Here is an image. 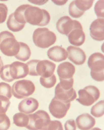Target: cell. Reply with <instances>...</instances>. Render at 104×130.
I'll list each match as a JSON object with an SVG mask.
<instances>
[{
  "label": "cell",
  "mask_w": 104,
  "mask_h": 130,
  "mask_svg": "<svg viewBox=\"0 0 104 130\" xmlns=\"http://www.w3.org/2000/svg\"><path fill=\"white\" fill-rule=\"evenodd\" d=\"M20 45L10 32H0V51L6 56H15L20 51Z\"/></svg>",
  "instance_id": "obj_1"
},
{
  "label": "cell",
  "mask_w": 104,
  "mask_h": 130,
  "mask_svg": "<svg viewBox=\"0 0 104 130\" xmlns=\"http://www.w3.org/2000/svg\"><path fill=\"white\" fill-rule=\"evenodd\" d=\"M33 40L38 47L47 48L56 42V35L47 28H38L33 32Z\"/></svg>",
  "instance_id": "obj_2"
},
{
  "label": "cell",
  "mask_w": 104,
  "mask_h": 130,
  "mask_svg": "<svg viewBox=\"0 0 104 130\" xmlns=\"http://www.w3.org/2000/svg\"><path fill=\"white\" fill-rule=\"evenodd\" d=\"M36 87L33 82L28 80H22L15 82L11 87V92L15 98L22 99L33 94Z\"/></svg>",
  "instance_id": "obj_3"
},
{
  "label": "cell",
  "mask_w": 104,
  "mask_h": 130,
  "mask_svg": "<svg viewBox=\"0 0 104 130\" xmlns=\"http://www.w3.org/2000/svg\"><path fill=\"white\" fill-rule=\"evenodd\" d=\"M29 122L26 127L28 129L43 130L46 129V127L51 121L50 116L45 111L39 110L34 113L33 114L28 115Z\"/></svg>",
  "instance_id": "obj_4"
},
{
  "label": "cell",
  "mask_w": 104,
  "mask_h": 130,
  "mask_svg": "<svg viewBox=\"0 0 104 130\" xmlns=\"http://www.w3.org/2000/svg\"><path fill=\"white\" fill-rule=\"evenodd\" d=\"M79 98H76L77 102L83 106H90L94 104L100 97L99 89L92 85H89L79 91Z\"/></svg>",
  "instance_id": "obj_5"
},
{
  "label": "cell",
  "mask_w": 104,
  "mask_h": 130,
  "mask_svg": "<svg viewBox=\"0 0 104 130\" xmlns=\"http://www.w3.org/2000/svg\"><path fill=\"white\" fill-rule=\"evenodd\" d=\"M70 106V103H65L58 100L56 97H54L49 104V109L53 117L56 118H63L67 115Z\"/></svg>",
  "instance_id": "obj_6"
},
{
  "label": "cell",
  "mask_w": 104,
  "mask_h": 130,
  "mask_svg": "<svg viewBox=\"0 0 104 130\" xmlns=\"http://www.w3.org/2000/svg\"><path fill=\"white\" fill-rule=\"evenodd\" d=\"M26 22L33 26H40L44 19V9L29 5L24 12Z\"/></svg>",
  "instance_id": "obj_7"
},
{
  "label": "cell",
  "mask_w": 104,
  "mask_h": 130,
  "mask_svg": "<svg viewBox=\"0 0 104 130\" xmlns=\"http://www.w3.org/2000/svg\"><path fill=\"white\" fill-rule=\"evenodd\" d=\"M74 28L71 32L67 35L69 42L72 45L79 46L83 45L85 41V34L83 30V26L81 24L74 20Z\"/></svg>",
  "instance_id": "obj_8"
},
{
  "label": "cell",
  "mask_w": 104,
  "mask_h": 130,
  "mask_svg": "<svg viewBox=\"0 0 104 130\" xmlns=\"http://www.w3.org/2000/svg\"><path fill=\"white\" fill-rule=\"evenodd\" d=\"M28 65L21 62H14L10 64V73L13 80L25 78L28 74Z\"/></svg>",
  "instance_id": "obj_9"
},
{
  "label": "cell",
  "mask_w": 104,
  "mask_h": 130,
  "mask_svg": "<svg viewBox=\"0 0 104 130\" xmlns=\"http://www.w3.org/2000/svg\"><path fill=\"white\" fill-rule=\"evenodd\" d=\"M90 36L96 41H103L104 40V20L98 18L92 22L90 27Z\"/></svg>",
  "instance_id": "obj_10"
},
{
  "label": "cell",
  "mask_w": 104,
  "mask_h": 130,
  "mask_svg": "<svg viewBox=\"0 0 104 130\" xmlns=\"http://www.w3.org/2000/svg\"><path fill=\"white\" fill-rule=\"evenodd\" d=\"M56 69V64L49 60H39L36 66V72L38 75L43 78H49L53 75Z\"/></svg>",
  "instance_id": "obj_11"
},
{
  "label": "cell",
  "mask_w": 104,
  "mask_h": 130,
  "mask_svg": "<svg viewBox=\"0 0 104 130\" xmlns=\"http://www.w3.org/2000/svg\"><path fill=\"white\" fill-rule=\"evenodd\" d=\"M69 60L76 65H82L86 60V55L81 48L74 46H69L67 49Z\"/></svg>",
  "instance_id": "obj_12"
},
{
  "label": "cell",
  "mask_w": 104,
  "mask_h": 130,
  "mask_svg": "<svg viewBox=\"0 0 104 130\" xmlns=\"http://www.w3.org/2000/svg\"><path fill=\"white\" fill-rule=\"evenodd\" d=\"M55 97L65 103H71V101L76 99L77 94L73 88L69 90H66L63 89L58 84L55 89Z\"/></svg>",
  "instance_id": "obj_13"
},
{
  "label": "cell",
  "mask_w": 104,
  "mask_h": 130,
  "mask_svg": "<svg viewBox=\"0 0 104 130\" xmlns=\"http://www.w3.org/2000/svg\"><path fill=\"white\" fill-rule=\"evenodd\" d=\"M39 107L38 101L33 98H26L18 105V109L20 112L30 114L36 111Z\"/></svg>",
  "instance_id": "obj_14"
},
{
  "label": "cell",
  "mask_w": 104,
  "mask_h": 130,
  "mask_svg": "<svg viewBox=\"0 0 104 130\" xmlns=\"http://www.w3.org/2000/svg\"><path fill=\"white\" fill-rule=\"evenodd\" d=\"M88 67L92 71H101L104 69V56L100 53H94L90 56Z\"/></svg>",
  "instance_id": "obj_15"
},
{
  "label": "cell",
  "mask_w": 104,
  "mask_h": 130,
  "mask_svg": "<svg viewBox=\"0 0 104 130\" xmlns=\"http://www.w3.org/2000/svg\"><path fill=\"white\" fill-rule=\"evenodd\" d=\"M76 71V69L71 63L65 62L58 65L57 69V73L60 80H65L73 78Z\"/></svg>",
  "instance_id": "obj_16"
},
{
  "label": "cell",
  "mask_w": 104,
  "mask_h": 130,
  "mask_svg": "<svg viewBox=\"0 0 104 130\" xmlns=\"http://www.w3.org/2000/svg\"><path fill=\"white\" fill-rule=\"evenodd\" d=\"M76 127L80 129L87 130L91 129L94 127L96 124L94 118L88 113H83L76 118Z\"/></svg>",
  "instance_id": "obj_17"
},
{
  "label": "cell",
  "mask_w": 104,
  "mask_h": 130,
  "mask_svg": "<svg viewBox=\"0 0 104 130\" xmlns=\"http://www.w3.org/2000/svg\"><path fill=\"white\" fill-rule=\"evenodd\" d=\"M47 55L50 60L55 61L56 62H60L66 60L68 57V53L67 50L62 46H56L49 49L47 51Z\"/></svg>",
  "instance_id": "obj_18"
},
{
  "label": "cell",
  "mask_w": 104,
  "mask_h": 130,
  "mask_svg": "<svg viewBox=\"0 0 104 130\" xmlns=\"http://www.w3.org/2000/svg\"><path fill=\"white\" fill-rule=\"evenodd\" d=\"M74 20L68 16H64L60 18L56 23L57 30L63 35H67L71 32L74 28Z\"/></svg>",
  "instance_id": "obj_19"
},
{
  "label": "cell",
  "mask_w": 104,
  "mask_h": 130,
  "mask_svg": "<svg viewBox=\"0 0 104 130\" xmlns=\"http://www.w3.org/2000/svg\"><path fill=\"white\" fill-rule=\"evenodd\" d=\"M20 51L15 56V58L22 62L27 61L30 58L31 54L30 48L24 42H20Z\"/></svg>",
  "instance_id": "obj_20"
},
{
  "label": "cell",
  "mask_w": 104,
  "mask_h": 130,
  "mask_svg": "<svg viewBox=\"0 0 104 130\" xmlns=\"http://www.w3.org/2000/svg\"><path fill=\"white\" fill-rule=\"evenodd\" d=\"M29 122L28 114L20 112L13 116V123L18 127H26Z\"/></svg>",
  "instance_id": "obj_21"
},
{
  "label": "cell",
  "mask_w": 104,
  "mask_h": 130,
  "mask_svg": "<svg viewBox=\"0 0 104 130\" xmlns=\"http://www.w3.org/2000/svg\"><path fill=\"white\" fill-rule=\"evenodd\" d=\"M7 26L8 29L13 32H19L24 28L25 24H22L18 22L14 18V14L11 13L8 19Z\"/></svg>",
  "instance_id": "obj_22"
},
{
  "label": "cell",
  "mask_w": 104,
  "mask_h": 130,
  "mask_svg": "<svg viewBox=\"0 0 104 130\" xmlns=\"http://www.w3.org/2000/svg\"><path fill=\"white\" fill-rule=\"evenodd\" d=\"M28 4H24V5L20 6L19 7L17 8V9L13 13L14 14V18L15 20L22 24H25L26 20L24 18V12L26 9L28 7Z\"/></svg>",
  "instance_id": "obj_23"
},
{
  "label": "cell",
  "mask_w": 104,
  "mask_h": 130,
  "mask_svg": "<svg viewBox=\"0 0 104 130\" xmlns=\"http://www.w3.org/2000/svg\"><path fill=\"white\" fill-rule=\"evenodd\" d=\"M104 113V101L101 100L97 103L92 107L91 114L94 117L99 118L103 116Z\"/></svg>",
  "instance_id": "obj_24"
},
{
  "label": "cell",
  "mask_w": 104,
  "mask_h": 130,
  "mask_svg": "<svg viewBox=\"0 0 104 130\" xmlns=\"http://www.w3.org/2000/svg\"><path fill=\"white\" fill-rule=\"evenodd\" d=\"M40 81V84L44 87L49 89V88H52L53 87H54V85H56V77L55 75H52L49 78L41 77Z\"/></svg>",
  "instance_id": "obj_25"
},
{
  "label": "cell",
  "mask_w": 104,
  "mask_h": 130,
  "mask_svg": "<svg viewBox=\"0 0 104 130\" xmlns=\"http://www.w3.org/2000/svg\"><path fill=\"white\" fill-rule=\"evenodd\" d=\"M0 95L5 96L10 99L12 97L11 87L6 83H0Z\"/></svg>",
  "instance_id": "obj_26"
},
{
  "label": "cell",
  "mask_w": 104,
  "mask_h": 130,
  "mask_svg": "<svg viewBox=\"0 0 104 130\" xmlns=\"http://www.w3.org/2000/svg\"><path fill=\"white\" fill-rule=\"evenodd\" d=\"M69 13L73 18H81L82 15H83L85 12L79 10V8L76 7V5H75L74 1H73V2H71L70 3L69 6Z\"/></svg>",
  "instance_id": "obj_27"
},
{
  "label": "cell",
  "mask_w": 104,
  "mask_h": 130,
  "mask_svg": "<svg viewBox=\"0 0 104 130\" xmlns=\"http://www.w3.org/2000/svg\"><path fill=\"white\" fill-rule=\"evenodd\" d=\"M75 5L79 10L85 12V10H89L90 8L92 7V6L94 2L91 1H79V0H76L74 1Z\"/></svg>",
  "instance_id": "obj_28"
},
{
  "label": "cell",
  "mask_w": 104,
  "mask_h": 130,
  "mask_svg": "<svg viewBox=\"0 0 104 130\" xmlns=\"http://www.w3.org/2000/svg\"><path fill=\"white\" fill-rule=\"evenodd\" d=\"M0 77L5 82H13V79L11 77L10 73V64H7L4 66L1 74H0Z\"/></svg>",
  "instance_id": "obj_29"
},
{
  "label": "cell",
  "mask_w": 104,
  "mask_h": 130,
  "mask_svg": "<svg viewBox=\"0 0 104 130\" xmlns=\"http://www.w3.org/2000/svg\"><path fill=\"white\" fill-rule=\"evenodd\" d=\"M10 121L6 113H0V130H7L10 128Z\"/></svg>",
  "instance_id": "obj_30"
},
{
  "label": "cell",
  "mask_w": 104,
  "mask_h": 130,
  "mask_svg": "<svg viewBox=\"0 0 104 130\" xmlns=\"http://www.w3.org/2000/svg\"><path fill=\"white\" fill-rule=\"evenodd\" d=\"M10 105V102L8 98L0 95V113H6Z\"/></svg>",
  "instance_id": "obj_31"
},
{
  "label": "cell",
  "mask_w": 104,
  "mask_h": 130,
  "mask_svg": "<svg viewBox=\"0 0 104 130\" xmlns=\"http://www.w3.org/2000/svg\"><path fill=\"white\" fill-rule=\"evenodd\" d=\"M103 4L104 2L103 0L101 1H98L95 6H94V12L97 15L98 18H103L104 13H103Z\"/></svg>",
  "instance_id": "obj_32"
},
{
  "label": "cell",
  "mask_w": 104,
  "mask_h": 130,
  "mask_svg": "<svg viewBox=\"0 0 104 130\" xmlns=\"http://www.w3.org/2000/svg\"><path fill=\"white\" fill-rule=\"evenodd\" d=\"M60 81L61 82L58 83L59 85L64 89L69 90L73 88V85H74V78H73L65 79V80H60Z\"/></svg>",
  "instance_id": "obj_33"
},
{
  "label": "cell",
  "mask_w": 104,
  "mask_h": 130,
  "mask_svg": "<svg viewBox=\"0 0 104 130\" xmlns=\"http://www.w3.org/2000/svg\"><path fill=\"white\" fill-rule=\"evenodd\" d=\"M38 62H39V60H33L29 61L26 64L28 65V69H29V72H28L29 75H33V76L38 75V73L36 72V66H37Z\"/></svg>",
  "instance_id": "obj_34"
},
{
  "label": "cell",
  "mask_w": 104,
  "mask_h": 130,
  "mask_svg": "<svg viewBox=\"0 0 104 130\" xmlns=\"http://www.w3.org/2000/svg\"><path fill=\"white\" fill-rule=\"evenodd\" d=\"M63 130V127L62 123L58 120H51L45 130Z\"/></svg>",
  "instance_id": "obj_35"
},
{
  "label": "cell",
  "mask_w": 104,
  "mask_h": 130,
  "mask_svg": "<svg viewBox=\"0 0 104 130\" xmlns=\"http://www.w3.org/2000/svg\"><path fill=\"white\" fill-rule=\"evenodd\" d=\"M8 14L7 6L0 3V24H2L6 21Z\"/></svg>",
  "instance_id": "obj_36"
},
{
  "label": "cell",
  "mask_w": 104,
  "mask_h": 130,
  "mask_svg": "<svg viewBox=\"0 0 104 130\" xmlns=\"http://www.w3.org/2000/svg\"><path fill=\"white\" fill-rule=\"evenodd\" d=\"M90 75H91L92 79H94L96 81L98 82H102L104 80V71H91L90 72Z\"/></svg>",
  "instance_id": "obj_37"
},
{
  "label": "cell",
  "mask_w": 104,
  "mask_h": 130,
  "mask_svg": "<svg viewBox=\"0 0 104 130\" xmlns=\"http://www.w3.org/2000/svg\"><path fill=\"white\" fill-rule=\"evenodd\" d=\"M65 129L66 130H75L76 129V122L74 120H69L65 123Z\"/></svg>",
  "instance_id": "obj_38"
},
{
  "label": "cell",
  "mask_w": 104,
  "mask_h": 130,
  "mask_svg": "<svg viewBox=\"0 0 104 130\" xmlns=\"http://www.w3.org/2000/svg\"><path fill=\"white\" fill-rule=\"evenodd\" d=\"M67 2V1H53V3H55L57 5H64L65 4H66Z\"/></svg>",
  "instance_id": "obj_39"
},
{
  "label": "cell",
  "mask_w": 104,
  "mask_h": 130,
  "mask_svg": "<svg viewBox=\"0 0 104 130\" xmlns=\"http://www.w3.org/2000/svg\"><path fill=\"white\" fill-rule=\"evenodd\" d=\"M30 2L35 3V4H37L38 5H42L44 4L47 2V1H42V2H33V1H30Z\"/></svg>",
  "instance_id": "obj_40"
},
{
  "label": "cell",
  "mask_w": 104,
  "mask_h": 130,
  "mask_svg": "<svg viewBox=\"0 0 104 130\" xmlns=\"http://www.w3.org/2000/svg\"><path fill=\"white\" fill-rule=\"evenodd\" d=\"M3 67H4V64H3V61L2 60V58L0 57V74H1V72H2Z\"/></svg>",
  "instance_id": "obj_41"
}]
</instances>
